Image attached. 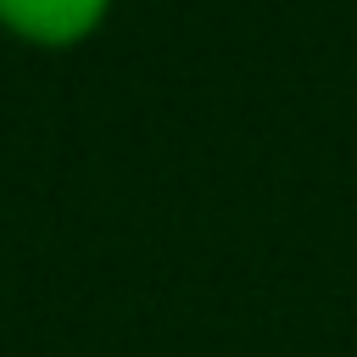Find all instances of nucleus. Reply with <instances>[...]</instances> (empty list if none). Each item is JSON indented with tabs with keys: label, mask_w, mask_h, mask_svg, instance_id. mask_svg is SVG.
I'll return each mask as SVG.
<instances>
[{
	"label": "nucleus",
	"mask_w": 357,
	"mask_h": 357,
	"mask_svg": "<svg viewBox=\"0 0 357 357\" xmlns=\"http://www.w3.org/2000/svg\"><path fill=\"white\" fill-rule=\"evenodd\" d=\"M112 17V0H0V33L33 50H78Z\"/></svg>",
	"instance_id": "1"
}]
</instances>
